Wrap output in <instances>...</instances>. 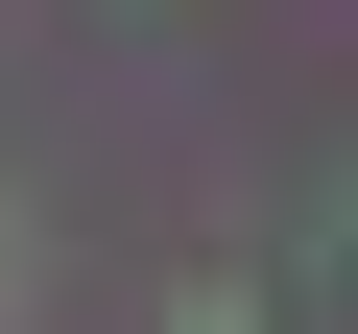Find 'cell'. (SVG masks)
I'll use <instances>...</instances> for the list:
<instances>
[{
	"label": "cell",
	"instance_id": "6da1fadb",
	"mask_svg": "<svg viewBox=\"0 0 358 334\" xmlns=\"http://www.w3.org/2000/svg\"><path fill=\"white\" fill-rule=\"evenodd\" d=\"M167 334H263V286H192V310H167Z\"/></svg>",
	"mask_w": 358,
	"mask_h": 334
}]
</instances>
